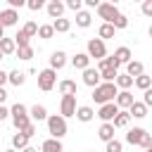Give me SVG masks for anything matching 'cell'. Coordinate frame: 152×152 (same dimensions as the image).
I'll list each match as a JSON object with an SVG mask.
<instances>
[{"label":"cell","instance_id":"6da1fadb","mask_svg":"<svg viewBox=\"0 0 152 152\" xmlns=\"http://www.w3.org/2000/svg\"><path fill=\"white\" fill-rule=\"evenodd\" d=\"M116 86L114 83H100V86H95V90H93V100L97 102V104H104V102H114V97H116Z\"/></svg>","mask_w":152,"mask_h":152},{"label":"cell","instance_id":"7a4b0ae2","mask_svg":"<svg viewBox=\"0 0 152 152\" xmlns=\"http://www.w3.org/2000/svg\"><path fill=\"white\" fill-rule=\"evenodd\" d=\"M10 116H12V124H14V128H17V131H21L26 124H31V119H28V107H26V104H21V102L12 104Z\"/></svg>","mask_w":152,"mask_h":152},{"label":"cell","instance_id":"3957f363","mask_svg":"<svg viewBox=\"0 0 152 152\" xmlns=\"http://www.w3.org/2000/svg\"><path fill=\"white\" fill-rule=\"evenodd\" d=\"M45 121H48V133H50L52 138L62 140V138L66 135V119H64V116H59V114H52V116H48Z\"/></svg>","mask_w":152,"mask_h":152},{"label":"cell","instance_id":"277c9868","mask_svg":"<svg viewBox=\"0 0 152 152\" xmlns=\"http://www.w3.org/2000/svg\"><path fill=\"white\" fill-rule=\"evenodd\" d=\"M126 142H131V145H140V147L150 150V147H152V135H150L145 128H131V131L126 133Z\"/></svg>","mask_w":152,"mask_h":152},{"label":"cell","instance_id":"5b68a950","mask_svg":"<svg viewBox=\"0 0 152 152\" xmlns=\"http://www.w3.org/2000/svg\"><path fill=\"white\" fill-rule=\"evenodd\" d=\"M90 59H102V57H107V48H104V40H100V38H90L88 40V52H86Z\"/></svg>","mask_w":152,"mask_h":152},{"label":"cell","instance_id":"8992f818","mask_svg":"<svg viewBox=\"0 0 152 152\" xmlns=\"http://www.w3.org/2000/svg\"><path fill=\"white\" fill-rule=\"evenodd\" d=\"M55 81H57V74H55V69H50V66L43 69V71L38 74V88L45 90V93L55 88Z\"/></svg>","mask_w":152,"mask_h":152},{"label":"cell","instance_id":"52a82bcc","mask_svg":"<svg viewBox=\"0 0 152 152\" xmlns=\"http://www.w3.org/2000/svg\"><path fill=\"white\" fill-rule=\"evenodd\" d=\"M95 10H97V17H100V19H104L107 24H112V19L119 14V7H116V5H112V2H100Z\"/></svg>","mask_w":152,"mask_h":152},{"label":"cell","instance_id":"ba28073f","mask_svg":"<svg viewBox=\"0 0 152 152\" xmlns=\"http://www.w3.org/2000/svg\"><path fill=\"white\" fill-rule=\"evenodd\" d=\"M59 116H74L76 112V95H62V102H59Z\"/></svg>","mask_w":152,"mask_h":152},{"label":"cell","instance_id":"9c48e42d","mask_svg":"<svg viewBox=\"0 0 152 152\" xmlns=\"http://www.w3.org/2000/svg\"><path fill=\"white\" fill-rule=\"evenodd\" d=\"M116 112H119V107H116L114 102H104V104H100L97 116H100V119H102V124H104V121H112V119L116 116Z\"/></svg>","mask_w":152,"mask_h":152},{"label":"cell","instance_id":"30bf717a","mask_svg":"<svg viewBox=\"0 0 152 152\" xmlns=\"http://www.w3.org/2000/svg\"><path fill=\"white\" fill-rule=\"evenodd\" d=\"M17 19H19V12H17V10H12V7L0 10V26H2V28H5V26H14Z\"/></svg>","mask_w":152,"mask_h":152},{"label":"cell","instance_id":"8fae6325","mask_svg":"<svg viewBox=\"0 0 152 152\" xmlns=\"http://www.w3.org/2000/svg\"><path fill=\"white\" fill-rule=\"evenodd\" d=\"M83 83L86 86H90V88H95V86H100L102 81H100V71L97 69H83Z\"/></svg>","mask_w":152,"mask_h":152},{"label":"cell","instance_id":"7c38bea8","mask_svg":"<svg viewBox=\"0 0 152 152\" xmlns=\"http://www.w3.org/2000/svg\"><path fill=\"white\" fill-rule=\"evenodd\" d=\"M114 104H116L119 109H128V107L133 104V95H131L128 90H121V93H116V97H114Z\"/></svg>","mask_w":152,"mask_h":152},{"label":"cell","instance_id":"4fadbf2b","mask_svg":"<svg viewBox=\"0 0 152 152\" xmlns=\"http://www.w3.org/2000/svg\"><path fill=\"white\" fill-rule=\"evenodd\" d=\"M74 116H76L78 121H83V124H88V121H93V116H95V112H93V107H88V104H83V107H76V112H74Z\"/></svg>","mask_w":152,"mask_h":152},{"label":"cell","instance_id":"5bb4252c","mask_svg":"<svg viewBox=\"0 0 152 152\" xmlns=\"http://www.w3.org/2000/svg\"><path fill=\"white\" fill-rule=\"evenodd\" d=\"M64 64H66V55H64L62 50H55V52L50 55V69L57 71V69H62Z\"/></svg>","mask_w":152,"mask_h":152},{"label":"cell","instance_id":"9a60e30c","mask_svg":"<svg viewBox=\"0 0 152 152\" xmlns=\"http://www.w3.org/2000/svg\"><path fill=\"white\" fill-rule=\"evenodd\" d=\"M71 64H74V69H88L90 66V57L86 55V52H76L74 57H71Z\"/></svg>","mask_w":152,"mask_h":152},{"label":"cell","instance_id":"2e32d148","mask_svg":"<svg viewBox=\"0 0 152 152\" xmlns=\"http://www.w3.org/2000/svg\"><path fill=\"white\" fill-rule=\"evenodd\" d=\"M40 152H64L62 140H57V138H48V140L40 145Z\"/></svg>","mask_w":152,"mask_h":152},{"label":"cell","instance_id":"e0dca14e","mask_svg":"<svg viewBox=\"0 0 152 152\" xmlns=\"http://www.w3.org/2000/svg\"><path fill=\"white\" fill-rule=\"evenodd\" d=\"M28 119H33V121H45V119H48V109H45L43 104H33V107L28 109Z\"/></svg>","mask_w":152,"mask_h":152},{"label":"cell","instance_id":"ac0fdd59","mask_svg":"<svg viewBox=\"0 0 152 152\" xmlns=\"http://www.w3.org/2000/svg\"><path fill=\"white\" fill-rule=\"evenodd\" d=\"M128 121H131V114H128V112H121V109H119V112H116V116H114V119H112L109 124H112L114 128H124V126H128Z\"/></svg>","mask_w":152,"mask_h":152},{"label":"cell","instance_id":"d6986e66","mask_svg":"<svg viewBox=\"0 0 152 152\" xmlns=\"http://www.w3.org/2000/svg\"><path fill=\"white\" fill-rule=\"evenodd\" d=\"M126 74L128 76H140V74H145V69H142V62H135V59H131V62H126Z\"/></svg>","mask_w":152,"mask_h":152},{"label":"cell","instance_id":"ffe728a7","mask_svg":"<svg viewBox=\"0 0 152 152\" xmlns=\"http://www.w3.org/2000/svg\"><path fill=\"white\" fill-rule=\"evenodd\" d=\"M114 86H116V88H121V90H128V88L133 86V76H128V74H116Z\"/></svg>","mask_w":152,"mask_h":152},{"label":"cell","instance_id":"44dd1931","mask_svg":"<svg viewBox=\"0 0 152 152\" xmlns=\"http://www.w3.org/2000/svg\"><path fill=\"white\" fill-rule=\"evenodd\" d=\"M128 114L135 116V119H142V116H147V107H145L142 102H135V100H133V104L128 107Z\"/></svg>","mask_w":152,"mask_h":152},{"label":"cell","instance_id":"7402d4cb","mask_svg":"<svg viewBox=\"0 0 152 152\" xmlns=\"http://www.w3.org/2000/svg\"><path fill=\"white\" fill-rule=\"evenodd\" d=\"M97 135H100V140H114V126L109 124V121H104L102 126H100V131H97Z\"/></svg>","mask_w":152,"mask_h":152},{"label":"cell","instance_id":"603a6c76","mask_svg":"<svg viewBox=\"0 0 152 152\" xmlns=\"http://www.w3.org/2000/svg\"><path fill=\"white\" fill-rule=\"evenodd\" d=\"M48 14H50L52 19H59V17L64 14V5H62V2H55V0H50V2H48Z\"/></svg>","mask_w":152,"mask_h":152},{"label":"cell","instance_id":"cb8c5ba5","mask_svg":"<svg viewBox=\"0 0 152 152\" xmlns=\"http://www.w3.org/2000/svg\"><path fill=\"white\" fill-rule=\"evenodd\" d=\"M59 93L62 95H76V83L71 81V78H64V81H59Z\"/></svg>","mask_w":152,"mask_h":152},{"label":"cell","instance_id":"d4e9b609","mask_svg":"<svg viewBox=\"0 0 152 152\" xmlns=\"http://www.w3.org/2000/svg\"><path fill=\"white\" fill-rule=\"evenodd\" d=\"M90 21H93L90 12H86V10H78V12H76V24H78L81 28H88V26H90Z\"/></svg>","mask_w":152,"mask_h":152},{"label":"cell","instance_id":"484cf974","mask_svg":"<svg viewBox=\"0 0 152 152\" xmlns=\"http://www.w3.org/2000/svg\"><path fill=\"white\" fill-rule=\"evenodd\" d=\"M69 28H71V21L64 19V17H59V19L52 21V31H57V33H66Z\"/></svg>","mask_w":152,"mask_h":152},{"label":"cell","instance_id":"4316f807","mask_svg":"<svg viewBox=\"0 0 152 152\" xmlns=\"http://www.w3.org/2000/svg\"><path fill=\"white\" fill-rule=\"evenodd\" d=\"M114 57H116L119 64H126V62H131V50H128L126 45H121V48L114 50Z\"/></svg>","mask_w":152,"mask_h":152},{"label":"cell","instance_id":"83f0119b","mask_svg":"<svg viewBox=\"0 0 152 152\" xmlns=\"http://www.w3.org/2000/svg\"><path fill=\"white\" fill-rule=\"evenodd\" d=\"M7 81H10L12 86H17V88H19V86H24L26 74H24V71H19V69H17V71H10V74H7Z\"/></svg>","mask_w":152,"mask_h":152},{"label":"cell","instance_id":"f1b7e54d","mask_svg":"<svg viewBox=\"0 0 152 152\" xmlns=\"http://www.w3.org/2000/svg\"><path fill=\"white\" fill-rule=\"evenodd\" d=\"M14 50H17V45L12 38H0V52L2 55H14Z\"/></svg>","mask_w":152,"mask_h":152},{"label":"cell","instance_id":"f546056e","mask_svg":"<svg viewBox=\"0 0 152 152\" xmlns=\"http://www.w3.org/2000/svg\"><path fill=\"white\" fill-rule=\"evenodd\" d=\"M97 33H100V40H107V38H114L116 28H114L112 24H107V21H104V24L100 26V31H97Z\"/></svg>","mask_w":152,"mask_h":152},{"label":"cell","instance_id":"4dcf8cb0","mask_svg":"<svg viewBox=\"0 0 152 152\" xmlns=\"http://www.w3.org/2000/svg\"><path fill=\"white\" fill-rule=\"evenodd\" d=\"M116 69H109V66H104V69H100V81H104V83H114V78H116Z\"/></svg>","mask_w":152,"mask_h":152},{"label":"cell","instance_id":"1f68e13d","mask_svg":"<svg viewBox=\"0 0 152 152\" xmlns=\"http://www.w3.org/2000/svg\"><path fill=\"white\" fill-rule=\"evenodd\" d=\"M26 145H28V138H26V135H24V133L19 131V133H17L14 138H12V147H14V150H24Z\"/></svg>","mask_w":152,"mask_h":152},{"label":"cell","instance_id":"d6a6232c","mask_svg":"<svg viewBox=\"0 0 152 152\" xmlns=\"http://www.w3.org/2000/svg\"><path fill=\"white\" fill-rule=\"evenodd\" d=\"M133 83H135L140 90H147V88L152 86V78H150V76H145V74H140V76H135V78H133Z\"/></svg>","mask_w":152,"mask_h":152},{"label":"cell","instance_id":"836d02e7","mask_svg":"<svg viewBox=\"0 0 152 152\" xmlns=\"http://www.w3.org/2000/svg\"><path fill=\"white\" fill-rule=\"evenodd\" d=\"M14 52H17L19 59H31V57H33V48H31V45H21V48H17Z\"/></svg>","mask_w":152,"mask_h":152},{"label":"cell","instance_id":"e575fe53","mask_svg":"<svg viewBox=\"0 0 152 152\" xmlns=\"http://www.w3.org/2000/svg\"><path fill=\"white\" fill-rule=\"evenodd\" d=\"M112 26H114V28H126V26H128V17L119 12V14L112 19Z\"/></svg>","mask_w":152,"mask_h":152},{"label":"cell","instance_id":"d590c367","mask_svg":"<svg viewBox=\"0 0 152 152\" xmlns=\"http://www.w3.org/2000/svg\"><path fill=\"white\" fill-rule=\"evenodd\" d=\"M36 36H40V38H45V40H48V38H52V36H55L52 24H43V26H38V33H36Z\"/></svg>","mask_w":152,"mask_h":152},{"label":"cell","instance_id":"8d00e7d4","mask_svg":"<svg viewBox=\"0 0 152 152\" xmlns=\"http://www.w3.org/2000/svg\"><path fill=\"white\" fill-rule=\"evenodd\" d=\"M21 31H24V33H26V36L31 38V36H36V33H38V24H36V21H26Z\"/></svg>","mask_w":152,"mask_h":152},{"label":"cell","instance_id":"74e56055","mask_svg":"<svg viewBox=\"0 0 152 152\" xmlns=\"http://www.w3.org/2000/svg\"><path fill=\"white\" fill-rule=\"evenodd\" d=\"M12 40H14V45H17V48H21V45H28V36H26L24 31H19V33H17Z\"/></svg>","mask_w":152,"mask_h":152},{"label":"cell","instance_id":"f35d334b","mask_svg":"<svg viewBox=\"0 0 152 152\" xmlns=\"http://www.w3.org/2000/svg\"><path fill=\"white\" fill-rule=\"evenodd\" d=\"M121 150H124V145L119 140H107V152H121Z\"/></svg>","mask_w":152,"mask_h":152},{"label":"cell","instance_id":"ab89813d","mask_svg":"<svg viewBox=\"0 0 152 152\" xmlns=\"http://www.w3.org/2000/svg\"><path fill=\"white\" fill-rule=\"evenodd\" d=\"M45 5H48V0H26V7L28 10H40Z\"/></svg>","mask_w":152,"mask_h":152},{"label":"cell","instance_id":"60d3db41","mask_svg":"<svg viewBox=\"0 0 152 152\" xmlns=\"http://www.w3.org/2000/svg\"><path fill=\"white\" fill-rule=\"evenodd\" d=\"M21 133H24L26 138H31V135H36V124H33V121H31V124H26V126L21 128Z\"/></svg>","mask_w":152,"mask_h":152},{"label":"cell","instance_id":"b9f144b4","mask_svg":"<svg viewBox=\"0 0 152 152\" xmlns=\"http://www.w3.org/2000/svg\"><path fill=\"white\" fill-rule=\"evenodd\" d=\"M81 5H83V0H66V5H64V7H69V10L78 12V10H81Z\"/></svg>","mask_w":152,"mask_h":152},{"label":"cell","instance_id":"7bdbcfd3","mask_svg":"<svg viewBox=\"0 0 152 152\" xmlns=\"http://www.w3.org/2000/svg\"><path fill=\"white\" fill-rule=\"evenodd\" d=\"M142 14L152 17V0H142Z\"/></svg>","mask_w":152,"mask_h":152},{"label":"cell","instance_id":"ee69618b","mask_svg":"<svg viewBox=\"0 0 152 152\" xmlns=\"http://www.w3.org/2000/svg\"><path fill=\"white\" fill-rule=\"evenodd\" d=\"M7 2H10V7H12V10H17V7H24V5H26V0H7Z\"/></svg>","mask_w":152,"mask_h":152},{"label":"cell","instance_id":"f6af8a7d","mask_svg":"<svg viewBox=\"0 0 152 152\" xmlns=\"http://www.w3.org/2000/svg\"><path fill=\"white\" fill-rule=\"evenodd\" d=\"M7 116H10V109H7V107H2V104H0V121H5V119H7Z\"/></svg>","mask_w":152,"mask_h":152},{"label":"cell","instance_id":"bcb514c9","mask_svg":"<svg viewBox=\"0 0 152 152\" xmlns=\"http://www.w3.org/2000/svg\"><path fill=\"white\" fill-rule=\"evenodd\" d=\"M83 2H86V5H88V7H97V5H100V2H102V0H83Z\"/></svg>","mask_w":152,"mask_h":152},{"label":"cell","instance_id":"7dc6e473","mask_svg":"<svg viewBox=\"0 0 152 152\" xmlns=\"http://www.w3.org/2000/svg\"><path fill=\"white\" fill-rule=\"evenodd\" d=\"M5 83H7V74H5V71H0V88H2Z\"/></svg>","mask_w":152,"mask_h":152},{"label":"cell","instance_id":"c3c4849f","mask_svg":"<svg viewBox=\"0 0 152 152\" xmlns=\"http://www.w3.org/2000/svg\"><path fill=\"white\" fill-rule=\"evenodd\" d=\"M7 100V93H5V88H0V104Z\"/></svg>","mask_w":152,"mask_h":152},{"label":"cell","instance_id":"681fc988","mask_svg":"<svg viewBox=\"0 0 152 152\" xmlns=\"http://www.w3.org/2000/svg\"><path fill=\"white\" fill-rule=\"evenodd\" d=\"M24 152H38V150H36V147H28V145H26V147H24Z\"/></svg>","mask_w":152,"mask_h":152},{"label":"cell","instance_id":"f907efd6","mask_svg":"<svg viewBox=\"0 0 152 152\" xmlns=\"http://www.w3.org/2000/svg\"><path fill=\"white\" fill-rule=\"evenodd\" d=\"M0 38H5V28L2 26H0Z\"/></svg>","mask_w":152,"mask_h":152},{"label":"cell","instance_id":"816d5d0a","mask_svg":"<svg viewBox=\"0 0 152 152\" xmlns=\"http://www.w3.org/2000/svg\"><path fill=\"white\" fill-rule=\"evenodd\" d=\"M5 152H17V150H14V147H10V150H5Z\"/></svg>","mask_w":152,"mask_h":152},{"label":"cell","instance_id":"f5cc1de1","mask_svg":"<svg viewBox=\"0 0 152 152\" xmlns=\"http://www.w3.org/2000/svg\"><path fill=\"white\" fill-rule=\"evenodd\" d=\"M107 2H112V5H116V2H119V0H107Z\"/></svg>","mask_w":152,"mask_h":152},{"label":"cell","instance_id":"db71d44e","mask_svg":"<svg viewBox=\"0 0 152 152\" xmlns=\"http://www.w3.org/2000/svg\"><path fill=\"white\" fill-rule=\"evenodd\" d=\"M2 57H5V55H2V52H0V59H2Z\"/></svg>","mask_w":152,"mask_h":152},{"label":"cell","instance_id":"11a10c76","mask_svg":"<svg viewBox=\"0 0 152 152\" xmlns=\"http://www.w3.org/2000/svg\"><path fill=\"white\" fill-rule=\"evenodd\" d=\"M133 2H142V0H133Z\"/></svg>","mask_w":152,"mask_h":152},{"label":"cell","instance_id":"9f6ffc18","mask_svg":"<svg viewBox=\"0 0 152 152\" xmlns=\"http://www.w3.org/2000/svg\"><path fill=\"white\" fill-rule=\"evenodd\" d=\"M55 2H62V0H55Z\"/></svg>","mask_w":152,"mask_h":152}]
</instances>
